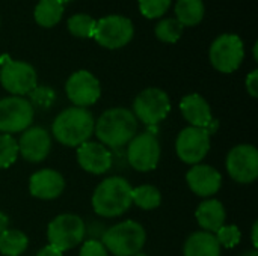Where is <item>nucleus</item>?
I'll return each mask as SVG.
<instances>
[{
    "label": "nucleus",
    "mask_w": 258,
    "mask_h": 256,
    "mask_svg": "<svg viewBox=\"0 0 258 256\" xmlns=\"http://www.w3.org/2000/svg\"><path fill=\"white\" fill-rule=\"evenodd\" d=\"M171 2L172 0H139V9L145 18H159L169 9Z\"/></svg>",
    "instance_id": "obj_30"
},
{
    "label": "nucleus",
    "mask_w": 258,
    "mask_h": 256,
    "mask_svg": "<svg viewBox=\"0 0 258 256\" xmlns=\"http://www.w3.org/2000/svg\"><path fill=\"white\" fill-rule=\"evenodd\" d=\"M242 256H258L257 250H251V252H246V253H243Z\"/></svg>",
    "instance_id": "obj_37"
},
{
    "label": "nucleus",
    "mask_w": 258,
    "mask_h": 256,
    "mask_svg": "<svg viewBox=\"0 0 258 256\" xmlns=\"http://www.w3.org/2000/svg\"><path fill=\"white\" fill-rule=\"evenodd\" d=\"M94 131L101 145L119 149L138 134V119L127 109H109L98 118Z\"/></svg>",
    "instance_id": "obj_1"
},
{
    "label": "nucleus",
    "mask_w": 258,
    "mask_h": 256,
    "mask_svg": "<svg viewBox=\"0 0 258 256\" xmlns=\"http://www.w3.org/2000/svg\"><path fill=\"white\" fill-rule=\"evenodd\" d=\"M65 92L68 100L76 107L86 109L88 106H92L98 101L101 95V86L94 74L80 69L68 77L65 83Z\"/></svg>",
    "instance_id": "obj_14"
},
{
    "label": "nucleus",
    "mask_w": 258,
    "mask_h": 256,
    "mask_svg": "<svg viewBox=\"0 0 258 256\" xmlns=\"http://www.w3.org/2000/svg\"><path fill=\"white\" fill-rule=\"evenodd\" d=\"M183 24L180 21H177L175 18H165L160 20L156 26V36L157 39H160L162 42H168V44H174L180 39L181 33H183Z\"/></svg>",
    "instance_id": "obj_27"
},
{
    "label": "nucleus",
    "mask_w": 258,
    "mask_h": 256,
    "mask_svg": "<svg viewBox=\"0 0 258 256\" xmlns=\"http://www.w3.org/2000/svg\"><path fill=\"white\" fill-rule=\"evenodd\" d=\"M86 226L83 220L76 214H59L47 228V238L50 246L60 252L70 250L80 244L85 238Z\"/></svg>",
    "instance_id": "obj_5"
},
{
    "label": "nucleus",
    "mask_w": 258,
    "mask_h": 256,
    "mask_svg": "<svg viewBox=\"0 0 258 256\" xmlns=\"http://www.w3.org/2000/svg\"><path fill=\"white\" fill-rule=\"evenodd\" d=\"M246 91L252 98L258 97V69H254L246 77Z\"/></svg>",
    "instance_id": "obj_33"
},
{
    "label": "nucleus",
    "mask_w": 258,
    "mask_h": 256,
    "mask_svg": "<svg viewBox=\"0 0 258 256\" xmlns=\"http://www.w3.org/2000/svg\"><path fill=\"white\" fill-rule=\"evenodd\" d=\"M77 161L85 172L101 175L110 170L113 164V157L104 145L88 140L77 148Z\"/></svg>",
    "instance_id": "obj_16"
},
{
    "label": "nucleus",
    "mask_w": 258,
    "mask_h": 256,
    "mask_svg": "<svg viewBox=\"0 0 258 256\" xmlns=\"http://www.w3.org/2000/svg\"><path fill=\"white\" fill-rule=\"evenodd\" d=\"M171 110V100L168 94L159 88L144 89L133 101V115L145 125H157Z\"/></svg>",
    "instance_id": "obj_7"
},
{
    "label": "nucleus",
    "mask_w": 258,
    "mask_h": 256,
    "mask_svg": "<svg viewBox=\"0 0 258 256\" xmlns=\"http://www.w3.org/2000/svg\"><path fill=\"white\" fill-rule=\"evenodd\" d=\"M251 237H252V246H254V250L258 249V223L255 222L252 225V229H251Z\"/></svg>",
    "instance_id": "obj_35"
},
{
    "label": "nucleus",
    "mask_w": 258,
    "mask_h": 256,
    "mask_svg": "<svg viewBox=\"0 0 258 256\" xmlns=\"http://www.w3.org/2000/svg\"><path fill=\"white\" fill-rule=\"evenodd\" d=\"M198 225L206 231V232H216L219 228L225 225L227 213L221 201L218 199H207L201 202L197 208L195 213Z\"/></svg>",
    "instance_id": "obj_20"
},
{
    "label": "nucleus",
    "mask_w": 258,
    "mask_h": 256,
    "mask_svg": "<svg viewBox=\"0 0 258 256\" xmlns=\"http://www.w3.org/2000/svg\"><path fill=\"white\" fill-rule=\"evenodd\" d=\"M18 154L30 163H39L47 158L51 148V136L42 127H29L20 136Z\"/></svg>",
    "instance_id": "obj_15"
},
{
    "label": "nucleus",
    "mask_w": 258,
    "mask_h": 256,
    "mask_svg": "<svg viewBox=\"0 0 258 256\" xmlns=\"http://www.w3.org/2000/svg\"><path fill=\"white\" fill-rule=\"evenodd\" d=\"M257 48H258V44H255V45H254V59H255V60H258V54H257Z\"/></svg>",
    "instance_id": "obj_38"
},
{
    "label": "nucleus",
    "mask_w": 258,
    "mask_h": 256,
    "mask_svg": "<svg viewBox=\"0 0 258 256\" xmlns=\"http://www.w3.org/2000/svg\"><path fill=\"white\" fill-rule=\"evenodd\" d=\"M95 23L91 15L86 14H76L68 20V30L71 35L77 38H92L95 30Z\"/></svg>",
    "instance_id": "obj_26"
},
{
    "label": "nucleus",
    "mask_w": 258,
    "mask_h": 256,
    "mask_svg": "<svg viewBox=\"0 0 258 256\" xmlns=\"http://www.w3.org/2000/svg\"><path fill=\"white\" fill-rule=\"evenodd\" d=\"M186 181L189 189L201 198L216 195L222 186L221 174L209 164H194L186 175Z\"/></svg>",
    "instance_id": "obj_18"
},
{
    "label": "nucleus",
    "mask_w": 258,
    "mask_h": 256,
    "mask_svg": "<svg viewBox=\"0 0 258 256\" xmlns=\"http://www.w3.org/2000/svg\"><path fill=\"white\" fill-rule=\"evenodd\" d=\"M95 121L89 110L83 107H68L53 121V137L70 148H76L89 140L94 133Z\"/></svg>",
    "instance_id": "obj_2"
},
{
    "label": "nucleus",
    "mask_w": 258,
    "mask_h": 256,
    "mask_svg": "<svg viewBox=\"0 0 258 256\" xmlns=\"http://www.w3.org/2000/svg\"><path fill=\"white\" fill-rule=\"evenodd\" d=\"M33 15L39 26L53 27L60 21L63 15V3L60 0H39Z\"/></svg>",
    "instance_id": "obj_22"
},
{
    "label": "nucleus",
    "mask_w": 258,
    "mask_h": 256,
    "mask_svg": "<svg viewBox=\"0 0 258 256\" xmlns=\"http://www.w3.org/2000/svg\"><path fill=\"white\" fill-rule=\"evenodd\" d=\"M180 110L183 118L190 124V127L206 128L213 119L210 104L198 94L186 95L180 103Z\"/></svg>",
    "instance_id": "obj_19"
},
{
    "label": "nucleus",
    "mask_w": 258,
    "mask_h": 256,
    "mask_svg": "<svg viewBox=\"0 0 258 256\" xmlns=\"http://www.w3.org/2000/svg\"><path fill=\"white\" fill-rule=\"evenodd\" d=\"M184 256H221V246L212 232L198 231L189 235L183 247Z\"/></svg>",
    "instance_id": "obj_21"
},
{
    "label": "nucleus",
    "mask_w": 258,
    "mask_h": 256,
    "mask_svg": "<svg viewBox=\"0 0 258 256\" xmlns=\"http://www.w3.org/2000/svg\"><path fill=\"white\" fill-rule=\"evenodd\" d=\"M160 158V143L156 134L148 131L136 134L127 146V161L139 172L154 170Z\"/></svg>",
    "instance_id": "obj_11"
},
{
    "label": "nucleus",
    "mask_w": 258,
    "mask_h": 256,
    "mask_svg": "<svg viewBox=\"0 0 258 256\" xmlns=\"http://www.w3.org/2000/svg\"><path fill=\"white\" fill-rule=\"evenodd\" d=\"M132 202L142 210H156L162 204V195L157 187L144 184L133 189Z\"/></svg>",
    "instance_id": "obj_25"
},
{
    "label": "nucleus",
    "mask_w": 258,
    "mask_h": 256,
    "mask_svg": "<svg viewBox=\"0 0 258 256\" xmlns=\"http://www.w3.org/2000/svg\"><path fill=\"white\" fill-rule=\"evenodd\" d=\"M204 17L203 0H177L175 20L183 26H197Z\"/></svg>",
    "instance_id": "obj_23"
},
{
    "label": "nucleus",
    "mask_w": 258,
    "mask_h": 256,
    "mask_svg": "<svg viewBox=\"0 0 258 256\" xmlns=\"http://www.w3.org/2000/svg\"><path fill=\"white\" fill-rule=\"evenodd\" d=\"M62 253L63 252H60V250H57L56 247H53V246H45V247H42L38 253H36V256H62Z\"/></svg>",
    "instance_id": "obj_34"
},
{
    "label": "nucleus",
    "mask_w": 258,
    "mask_h": 256,
    "mask_svg": "<svg viewBox=\"0 0 258 256\" xmlns=\"http://www.w3.org/2000/svg\"><path fill=\"white\" fill-rule=\"evenodd\" d=\"M0 83L15 97L30 94L36 88V71L32 65L21 60H12L8 56L0 62Z\"/></svg>",
    "instance_id": "obj_6"
},
{
    "label": "nucleus",
    "mask_w": 258,
    "mask_h": 256,
    "mask_svg": "<svg viewBox=\"0 0 258 256\" xmlns=\"http://www.w3.org/2000/svg\"><path fill=\"white\" fill-rule=\"evenodd\" d=\"M8 226H9V219H8V216H6L5 213L0 211V234L5 232V231L8 229Z\"/></svg>",
    "instance_id": "obj_36"
},
{
    "label": "nucleus",
    "mask_w": 258,
    "mask_h": 256,
    "mask_svg": "<svg viewBox=\"0 0 258 256\" xmlns=\"http://www.w3.org/2000/svg\"><path fill=\"white\" fill-rule=\"evenodd\" d=\"M18 157V143L11 134H0V169L15 163Z\"/></svg>",
    "instance_id": "obj_28"
},
{
    "label": "nucleus",
    "mask_w": 258,
    "mask_h": 256,
    "mask_svg": "<svg viewBox=\"0 0 258 256\" xmlns=\"http://www.w3.org/2000/svg\"><path fill=\"white\" fill-rule=\"evenodd\" d=\"M215 237H216L221 247L233 249L240 243L242 234H240V231H239V228L236 225H224L222 228H219L215 232Z\"/></svg>",
    "instance_id": "obj_29"
},
{
    "label": "nucleus",
    "mask_w": 258,
    "mask_h": 256,
    "mask_svg": "<svg viewBox=\"0 0 258 256\" xmlns=\"http://www.w3.org/2000/svg\"><path fill=\"white\" fill-rule=\"evenodd\" d=\"M135 33L132 20L122 15H107L95 23L94 39L109 50H116L127 45Z\"/></svg>",
    "instance_id": "obj_8"
},
{
    "label": "nucleus",
    "mask_w": 258,
    "mask_h": 256,
    "mask_svg": "<svg viewBox=\"0 0 258 256\" xmlns=\"http://www.w3.org/2000/svg\"><path fill=\"white\" fill-rule=\"evenodd\" d=\"M147 241V232L135 220L121 222L101 235V244L115 256H136Z\"/></svg>",
    "instance_id": "obj_4"
},
{
    "label": "nucleus",
    "mask_w": 258,
    "mask_h": 256,
    "mask_svg": "<svg viewBox=\"0 0 258 256\" xmlns=\"http://www.w3.org/2000/svg\"><path fill=\"white\" fill-rule=\"evenodd\" d=\"M133 187L122 177H110L97 186L92 208L100 217H118L132 207Z\"/></svg>",
    "instance_id": "obj_3"
},
{
    "label": "nucleus",
    "mask_w": 258,
    "mask_h": 256,
    "mask_svg": "<svg viewBox=\"0 0 258 256\" xmlns=\"http://www.w3.org/2000/svg\"><path fill=\"white\" fill-rule=\"evenodd\" d=\"M30 104L32 106H36L42 110H47L53 106L54 103V98H56V94L53 89L47 88V86H36L30 94Z\"/></svg>",
    "instance_id": "obj_31"
},
{
    "label": "nucleus",
    "mask_w": 258,
    "mask_h": 256,
    "mask_svg": "<svg viewBox=\"0 0 258 256\" xmlns=\"http://www.w3.org/2000/svg\"><path fill=\"white\" fill-rule=\"evenodd\" d=\"M79 256H109L106 247L98 240H88L82 244Z\"/></svg>",
    "instance_id": "obj_32"
},
{
    "label": "nucleus",
    "mask_w": 258,
    "mask_h": 256,
    "mask_svg": "<svg viewBox=\"0 0 258 256\" xmlns=\"http://www.w3.org/2000/svg\"><path fill=\"white\" fill-rule=\"evenodd\" d=\"M29 238L18 229H6L0 234V253L5 256H20L26 252Z\"/></svg>",
    "instance_id": "obj_24"
},
{
    "label": "nucleus",
    "mask_w": 258,
    "mask_h": 256,
    "mask_svg": "<svg viewBox=\"0 0 258 256\" xmlns=\"http://www.w3.org/2000/svg\"><path fill=\"white\" fill-rule=\"evenodd\" d=\"M210 62L215 69L230 74L239 69L243 62V42L237 35L225 33L218 36L210 45Z\"/></svg>",
    "instance_id": "obj_9"
},
{
    "label": "nucleus",
    "mask_w": 258,
    "mask_h": 256,
    "mask_svg": "<svg viewBox=\"0 0 258 256\" xmlns=\"http://www.w3.org/2000/svg\"><path fill=\"white\" fill-rule=\"evenodd\" d=\"M175 151L183 163L200 164L210 151V134L204 128L186 127L177 136Z\"/></svg>",
    "instance_id": "obj_13"
},
{
    "label": "nucleus",
    "mask_w": 258,
    "mask_h": 256,
    "mask_svg": "<svg viewBox=\"0 0 258 256\" xmlns=\"http://www.w3.org/2000/svg\"><path fill=\"white\" fill-rule=\"evenodd\" d=\"M225 166L236 183H254L258 178V149L249 143L234 146L227 155Z\"/></svg>",
    "instance_id": "obj_12"
},
{
    "label": "nucleus",
    "mask_w": 258,
    "mask_h": 256,
    "mask_svg": "<svg viewBox=\"0 0 258 256\" xmlns=\"http://www.w3.org/2000/svg\"><path fill=\"white\" fill-rule=\"evenodd\" d=\"M65 190L63 177L53 169H42L35 172L29 180V192L33 198L51 201L62 195Z\"/></svg>",
    "instance_id": "obj_17"
},
{
    "label": "nucleus",
    "mask_w": 258,
    "mask_h": 256,
    "mask_svg": "<svg viewBox=\"0 0 258 256\" xmlns=\"http://www.w3.org/2000/svg\"><path fill=\"white\" fill-rule=\"evenodd\" d=\"M33 106L23 97H6L0 100V133H23L33 121Z\"/></svg>",
    "instance_id": "obj_10"
}]
</instances>
